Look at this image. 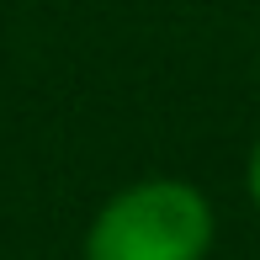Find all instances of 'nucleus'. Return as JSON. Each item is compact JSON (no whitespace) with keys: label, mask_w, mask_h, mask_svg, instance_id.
<instances>
[{"label":"nucleus","mask_w":260,"mask_h":260,"mask_svg":"<svg viewBox=\"0 0 260 260\" xmlns=\"http://www.w3.org/2000/svg\"><path fill=\"white\" fill-rule=\"evenodd\" d=\"M212 244V207L186 181H138L96 212L85 260H202Z\"/></svg>","instance_id":"1"},{"label":"nucleus","mask_w":260,"mask_h":260,"mask_svg":"<svg viewBox=\"0 0 260 260\" xmlns=\"http://www.w3.org/2000/svg\"><path fill=\"white\" fill-rule=\"evenodd\" d=\"M250 197L260 207V138H255V154H250Z\"/></svg>","instance_id":"2"}]
</instances>
